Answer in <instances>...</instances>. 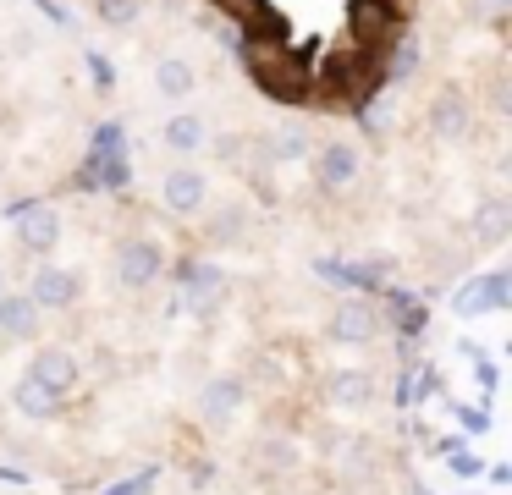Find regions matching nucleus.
Instances as JSON below:
<instances>
[{
  "label": "nucleus",
  "mask_w": 512,
  "mask_h": 495,
  "mask_svg": "<svg viewBox=\"0 0 512 495\" xmlns=\"http://www.w3.org/2000/svg\"><path fill=\"white\" fill-rule=\"evenodd\" d=\"M380 308L369 303V297H342V303L325 314V336L336 341V347H369V341L380 336Z\"/></svg>",
  "instance_id": "nucleus-1"
},
{
  "label": "nucleus",
  "mask_w": 512,
  "mask_h": 495,
  "mask_svg": "<svg viewBox=\"0 0 512 495\" xmlns=\"http://www.w3.org/2000/svg\"><path fill=\"white\" fill-rule=\"evenodd\" d=\"M160 275H166V248H160L155 237H122L116 242V281H122L127 292H144Z\"/></svg>",
  "instance_id": "nucleus-2"
},
{
  "label": "nucleus",
  "mask_w": 512,
  "mask_h": 495,
  "mask_svg": "<svg viewBox=\"0 0 512 495\" xmlns=\"http://www.w3.org/2000/svg\"><path fill=\"white\" fill-rule=\"evenodd\" d=\"M193 407H199V424L226 429L248 407V380L243 374H210V380L199 385V396H193Z\"/></svg>",
  "instance_id": "nucleus-3"
},
{
  "label": "nucleus",
  "mask_w": 512,
  "mask_h": 495,
  "mask_svg": "<svg viewBox=\"0 0 512 495\" xmlns=\"http://www.w3.org/2000/svg\"><path fill=\"white\" fill-rule=\"evenodd\" d=\"M28 380H34L50 402H61V396L78 391L83 363H78V352H72V347H39L34 358H28Z\"/></svg>",
  "instance_id": "nucleus-4"
},
{
  "label": "nucleus",
  "mask_w": 512,
  "mask_h": 495,
  "mask_svg": "<svg viewBox=\"0 0 512 495\" xmlns=\"http://www.w3.org/2000/svg\"><path fill=\"white\" fill-rule=\"evenodd\" d=\"M380 440L375 435H336L331 440V473L342 484H369L380 479Z\"/></svg>",
  "instance_id": "nucleus-5"
},
{
  "label": "nucleus",
  "mask_w": 512,
  "mask_h": 495,
  "mask_svg": "<svg viewBox=\"0 0 512 495\" xmlns=\"http://www.w3.org/2000/svg\"><path fill=\"white\" fill-rule=\"evenodd\" d=\"M358 171H364V160H358V143H347V138L314 143V182H320L325 193H347V187L358 182Z\"/></svg>",
  "instance_id": "nucleus-6"
},
{
  "label": "nucleus",
  "mask_w": 512,
  "mask_h": 495,
  "mask_svg": "<svg viewBox=\"0 0 512 495\" xmlns=\"http://www.w3.org/2000/svg\"><path fill=\"white\" fill-rule=\"evenodd\" d=\"M160 204L171 209V215L193 220L210 209V182H204V171H193V165H171L166 176H160Z\"/></svg>",
  "instance_id": "nucleus-7"
},
{
  "label": "nucleus",
  "mask_w": 512,
  "mask_h": 495,
  "mask_svg": "<svg viewBox=\"0 0 512 495\" xmlns=\"http://www.w3.org/2000/svg\"><path fill=\"white\" fill-rule=\"evenodd\" d=\"M83 297V275L78 270H61V264H39L34 275H28V303L39 308V314H61V308H72Z\"/></svg>",
  "instance_id": "nucleus-8"
},
{
  "label": "nucleus",
  "mask_w": 512,
  "mask_h": 495,
  "mask_svg": "<svg viewBox=\"0 0 512 495\" xmlns=\"http://www.w3.org/2000/svg\"><path fill=\"white\" fill-rule=\"evenodd\" d=\"M375 396H380V380L369 369H331L325 374V402L336 413H369Z\"/></svg>",
  "instance_id": "nucleus-9"
},
{
  "label": "nucleus",
  "mask_w": 512,
  "mask_h": 495,
  "mask_svg": "<svg viewBox=\"0 0 512 495\" xmlns=\"http://www.w3.org/2000/svg\"><path fill=\"white\" fill-rule=\"evenodd\" d=\"M424 121H430V132H435L441 143H457V138H468V132H474V99L457 94V88H446V94L430 99Z\"/></svg>",
  "instance_id": "nucleus-10"
},
{
  "label": "nucleus",
  "mask_w": 512,
  "mask_h": 495,
  "mask_svg": "<svg viewBox=\"0 0 512 495\" xmlns=\"http://www.w3.org/2000/svg\"><path fill=\"white\" fill-rule=\"evenodd\" d=\"M254 473L259 479H292V473L303 468V446L292 435H281V429H270V435L254 440Z\"/></svg>",
  "instance_id": "nucleus-11"
},
{
  "label": "nucleus",
  "mask_w": 512,
  "mask_h": 495,
  "mask_svg": "<svg viewBox=\"0 0 512 495\" xmlns=\"http://www.w3.org/2000/svg\"><path fill=\"white\" fill-rule=\"evenodd\" d=\"M177 281H182V292H188V303L199 308V314H210V308L221 303V292H226V270L215 259H188L177 270Z\"/></svg>",
  "instance_id": "nucleus-12"
},
{
  "label": "nucleus",
  "mask_w": 512,
  "mask_h": 495,
  "mask_svg": "<svg viewBox=\"0 0 512 495\" xmlns=\"http://www.w3.org/2000/svg\"><path fill=\"white\" fill-rule=\"evenodd\" d=\"M61 209H50V204H23L17 209V242H23L28 253H50L61 242Z\"/></svg>",
  "instance_id": "nucleus-13"
},
{
  "label": "nucleus",
  "mask_w": 512,
  "mask_h": 495,
  "mask_svg": "<svg viewBox=\"0 0 512 495\" xmlns=\"http://www.w3.org/2000/svg\"><path fill=\"white\" fill-rule=\"evenodd\" d=\"M468 237H474V242H485V248L507 242V237H512V204H507V198H501V193L479 198V204H474V215H468Z\"/></svg>",
  "instance_id": "nucleus-14"
},
{
  "label": "nucleus",
  "mask_w": 512,
  "mask_h": 495,
  "mask_svg": "<svg viewBox=\"0 0 512 495\" xmlns=\"http://www.w3.org/2000/svg\"><path fill=\"white\" fill-rule=\"evenodd\" d=\"M452 308L457 314H496V308H507V275L490 270V275H479V281H468L463 292L452 297Z\"/></svg>",
  "instance_id": "nucleus-15"
},
{
  "label": "nucleus",
  "mask_w": 512,
  "mask_h": 495,
  "mask_svg": "<svg viewBox=\"0 0 512 495\" xmlns=\"http://www.w3.org/2000/svg\"><path fill=\"white\" fill-rule=\"evenodd\" d=\"M259 149L270 154V160H309L314 154V138H309V127H303V121H276V127H270V138L259 143Z\"/></svg>",
  "instance_id": "nucleus-16"
},
{
  "label": "nucleus",
  "mask_w": 512,
  "mask_h": 495,
  "mask_svg": "<svg viewBox=\"0 0 512 495\" xmlns=\"http://www.w3.org/2000/svg\"><path fill=\"white\" fill-rule=\"evenodd\" d=\"M204 237L232 248V242L248 237V209L243 204H226V209H204Z\"/></svg>",
  "instance_id": "nucleus-17"
},
{
  "label": "nucleus",
  "mask_w": 512,
  "mask_h": 495,
  "mask_svg": "<svg viewBox=\"0 0 512 495\" xmlns=\"http://www.w3.org/2000/svg\"><path fill=\"white\" fill-rule=\"evenodd\" d=\"M34 330H39V308L28 303V292L0 303V336H6V341H28Z\"/></svg>",
  "instance_id": "nucleus-18"
},
{
  "label": "nucleus",
  "mask_w": 512,
  "mask_h": 495,
  "mask_svg": "<svg viewBox=\"0 0 512 495\" xmlns=\"http://www.w3.org/2000/svg\"><path fill=\"white\" fill-rule=\"evenodd\" d=\"M204 138H210V132H204V121H199V116H171V121H166V132H160V143H166L171 154H182V160H188V154H199V149H204Z\"/></svg>",
  "instance_id": "nucleus-19"
},
{
  "label": "nucleus",
  "mask_w": 512,
  "mask_h": 495,
  "mask_svg": "<svg viewBox=\"0 0 512 495\" xmlns=\"http://www.w3.org/2000/svg\"><path fill=\"white\" fill-rule=\"evenodd\" d=\"M193 83H199V77H193V66L182 61V55H160V61H155V88L166 99H188Z\"/></svg>",
  "instance_id": "nucleus-20"
},
{
  "label": "nucleus",
  "mask_w": 512,
  "mask_h": 495,
  "mask_svg": "<svg viewBox=\"0 0 512 495\" xmlns=\"http://www.w3.org/2000/svg\"><path fill=\"white\" fill-rule=\"evenodd\" d=\"M12 407H17V413H23V418H45V413H50V407H56V402H50V396H45V391H39V385H34V380H28V374H23V380L12 385Z\"/></svg>",
  "instance_id": "nucleus-21"
},
{
  "label": "nucleus",
  "mask_w": 512,
  "mask_h": 495,
  "mask_svg": "<svg viewBox=\"0 0 512 495\" xmlns=\"http://www.w3.org/2000/svg\"><path fill=\"white\" fill-rule=\"evenodd\" d=\"M94 11H100V22H111V28H127V22L144 17V0H94Z\"/></svg>",
  "instance_id": "nucleus-22"
},
{
  "label": "nucleus",
  "mask_w": 512,
  "mask_h": 495,
  "mask_svg": "<svg viewBox=\"0 0 512 495\" xmlns=\"http://www.w3.org/2000/svg\"><path fill=\"white\" fill-rule=\"evenodd\" d=\"M446 451H452V457H446L452 473H463V479H479V473H485V457H474V451H463V446H446Z\"/></svg>",
  "instance_id": "nucleus-23"
},
{
  "label": "nucleus",
  "mask_w": 512,
  "mask_h": 495,
  "mask_svg": "<svg viewBox=\"0 0 512 495\" xmlns=\"http://www.w3.org/2000/svg\"><path fill=\"white\" fill-rule=\"evenodd\" d=\"M468 17L490 22V28H501L507 22V0H468Z\"/></svg>",
  "instance_id": "nucleus-24"
},
{
  "label": "nucleus",
  "mask_w": 512,
  "mask_h": 495,
  "mask_svg": "<svg viewBox=\"0 0 512 495\" xmlns=\"http://www.w3.org/2000/svg\"><path fill=\"white\" fill-rule=\"evenodd\" d=\"M490 484H512V468H507V462H490Z\"/></svg>",
  "instance_id": "nucleus-25"
}]
</instances>
